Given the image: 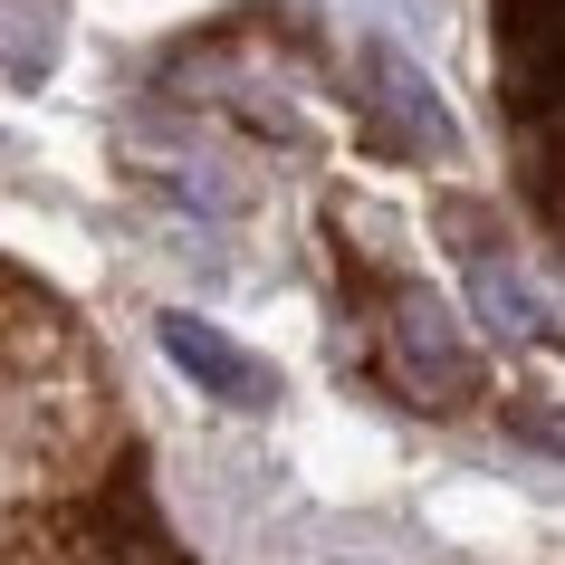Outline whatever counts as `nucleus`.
I'll return each mask as SVG.
<instances>
[{
    "instance_id": "f257e3e1",
    "label": "nucleus",
    "mask_w": 565,
    "mask_h": 565,
    "mask_svg": "<svg viewBox=\"0 0 565 565\" xmlns=\"http://www.w3.org/2000/svg\"><path fill=\"white\" fill-rule=\"evenodd\" d=\"M499 96L527 145V192L565 239V0H499Z\"/></svg>"
}]
</instances>
